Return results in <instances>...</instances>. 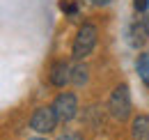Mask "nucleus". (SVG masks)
Segmentation results:
<instances>
[{"label": "nucleus", "instance_id": "1", "mask_svg": "<svg viewBox=\"0 0 149 140\" xmlns=\"http://www.w3.org/2000/svg\"><path fill=\"white\" fill-rule=\"evenodd\" d=\"M96 39H99V30H96L94 23L80 25V30H78V35L74 39V46H71V55L76 60H85L96 48Z\"/></svg>", "mask_w": 149, "mask_h": 140}, {"label": "nucleus", "instance_id": "2", "mask_svg": "<svg viewBox=\"0 0 149 140\" xmlns=\"http://www.w3.org/2000/svg\"><path fill=\"white\" fill-rule=\"evenodd\" d=\"M131 92L126 85H117V88L110 92V99H108V113L117 122H124L126 117L131 115Z\"/></svg>", "mask_w": 149, "mask_h": 140}, {"label": "nucleus", "instance_id": "3", "mask_svg": "<svg viewBox=\"0 0 149 140\" xmlns=\"http://www.w3.org/2000/svg\"><path fill=\"white\" fill-rule=\"evenodd\" d=\"M51 106H53L57 120L62 124H69L76 115H78V99H76L74 92H62V94H57L55 101Z\"/></svg>", "mask_w": 149, "mask_h": 140}, {"label": "nucleus", "instance_id": "4", "mask_svg": "<svg viewBox=\"0 0 149 140\" xmlns=\"http://www.w3.org/2000/svg\"><path fill=\"white\" fill-rule=\"evenodd\" d=\"M57 122H60V120H57L53 106H39L37 110L32 113V117H30V126H32L37 133H51L57 126Z\"/></svg>", "mask_w": 149, "mask_h": 140}, {"label": "nucleus", "instance_id": "5", "mask_svg": "<svg viewBox=\"0 0 149 140\" xmlns=\"http://www.w3.org/2000/svg\"><path fill=\"white\" fill-rule=\"evenodd\" d=\"M71 74H74V67L67 60H57L48 69V80L55 88H67V83H71Z\"/></svg>", "mask_w": 149, "mask_h": 140}, {"label": "nucleus", "instance_id": "6", "mask_svg": "<svg viewBox=\"0 0 149 140\" xmlns=\"http://www.w3.org/2000/svg\"><path fill=\"white\" fill-rule=\"evenodd\" d=\"M131 138L133 140H149V115H138L131 122Z\"/></svg>", "mask_w": 149, "mask_h": 140}, {"label": "nucleus", "instance_id": "7", "mask_svg": "<svg viewBox=\"0 0 149 140\" xmlns=\"http://www.w3.org/2000/svg\"><path fill=\"white\" fill-rule=\"evenodd\" d=\"M145 35H147V28H145L142 18H140V21H133V23L129 25V44L133 46V48H140V46L145 44Z\"/></svg>", "mask_w": 149, "mask_h": 140}, {"label": "nucleus", "instance_id": "8", "mask_svg": "<svg viewBox=\"0 0 149 140\" xmlns=\"http://www.w3.org/2000/svg\"><path fill=\"white\" fill-rule=\"evenodd\" d=\"M87 78H90L87 64H85V62H78V64L74 67V74H71V83H74L76 88H83V85L87 83Z\"/></svg>", "mask_w": 149, "mask_h": 140}, {"label": "nucleus", "instance_id": "9", "mask_svg": "<svg viewBox=\"0 0 149 140\" xmlns=\"http://www.w3.org/2000/svg\"><path fill=\"white\" fill-rule=\"evenodd\" d=\"M83 122L87 124V126H92V129H96V126L101 124V108H99V106L85 108V113H83Z\"/></svg>", "mask_w": 149, "mask_h": 140}, {"label": "nucleus", "instance_id": "10", "mask_svg": "<svg viewBox=\"0 0 149 140\" xmlns=\"http://www.w3.org/2000/svg\"><path fill=\"white\" fill-rule=\"evenodd\" d=\"M135 69H138L140 80L149 85V51H147V53H142V55L138 57V62H135Z\"/></svg>", "mask_w": 149, "mask_h": 140}, {"label": "nucleus", "instance_id": "11", "mask_svg": "<svg viewBox=\"0 0 149 140\" xmlns=\"http://www.w3.org/2000/svg\"><path fill=\"white\" fill-rule=\"evenodd\" d=\"M60 7H62V12H64L67 16H76V14H78V7L74 5V0H62Z\"/></svg>", "mask_w": 149, "mask_h": 140}, {"label": "nucleus", "instance_id": "12", "mask_svg": "<svg viewBox=\"0 0 149 140\" xmlns=\"http://www.w3.org/2000/svg\"><path fill=\"white\" fill-rule=\"evenodd\" d=\"M133 5H135V9H138L140 14H147V9H149V0H133Z\"/></svg>", "mask_w": 149, "mask_h": 140}, {"label": "nucleus", "instance_id": "13", "mask_svg": "<svg viewBox=\"0 0 149 140\" xmlns=\"http://www.w3.org/2000/svg\"><path fill=\"white\" fill-rule=\"evenodd\" d=\"M57 140H83V136H80V133H76V131H67V133H62Z\"/></svg>", "mask_w": 149, "mask_h": 140}, {"label": "nucleus", "instance_id": "14", "mask_svg": "<svg viewBox=\"0 0 149 140\" xmlns=\"http://www.w3.org/2000/svg\"><path fill=\"white\" fill-rule=\"evenodd\" d=\"M94 5H99V7H103V5H110L112 0H92Z\"/></svg>", "mask_w": 149, "mask_h": 140}, {"label": "nucleus", "instance_id": "15", "mask_svg": "<svg viewBox=\"0 0 149 140\" xmlns=\"http://www.w3.org/2000/svg\"><path fill=\"white\" fill-rule=\"evenodd\" d=\"M30 140H44V138H30Z\"/></svg>", "mask_w": 149, "mask_h": 140}]
</instances>
